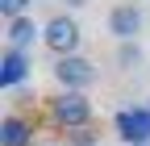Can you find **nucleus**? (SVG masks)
<instances>
[{"label":"nucleus","instance_id":"nucleus-5","mask_svg":"<svg viewBox=\"0 0 150 146\" xmlns=\"http://www.w3.org/2000/svg\"><path fill=\"white\" fill-rule=\"evenodd\" d=\"M117 134L121 142H150V104L146 108H125V113H117Z\"/></svg>","mask_w":150,"mask_h":146},{"label":"nucleus","instance_id":"nucleus-7","mask_svg":"<svg viewBox=\"0 0 150 146\" xmlns=\"http://www.w3.org/2000/svg\"><path fill=\"white\" fill-rule=\"evenodd\" d=\"M4 42H8L13 50H25V54H29L33 42H42V25H38L33 17H17V21L4 25Z\"/></svg>","mask_w":150,"mask_h":146},{"label":"nucleus","instance_id":"nucleus-6","mask_svg":"<svg viewBox=\"0 0 150 146\" xmlns=\"http://www.w3.org/2000/svg\"><path fill=\"white\" fill-rule=\"evenodd\" d=\"M25 79H29V54L4 46V54H0V88H21Z\"/></svg>","mask_w":150,"mask_h":146},{"label":"nucleus","instance_id":"nucleus-11","mask_svg":"<svg viewBox=\"0 0 150 146\" xmlns=\"http://www.w3.org/2000/svg\"><path fill=\"white\" fill-rule=\"evenodd\" d=\"M88 4V0H67V9H83Z\"/></svg>","mask_w":150,"mask_h":146},{"label":"nucleus","instance_id":"nucleus-4","mask_svg":"<svg viewBox=\"0 0 150 146\" xmlns=\"http://www.w3.org/2000/svg\"><path fill=\"white\" fill-rule=\"evenodd\" d=\"M142 21H146V17H142L138 4H117V9L108 13V33H112L117 42H138Z\"/></svg>","mask_w":150,"mask_h":146},{"label":"nucleus","instance_id":"nucleus-12","mask_svg":"<svg viewBox=\"0 0 150 146\" xmlns=\"http://www.w3.org/2000/svg\"><path fill=\"white\" fill-rule=\"evenodd\" d=\"M129 146H150V142H129Z\"/></svg>","mask_w":150,"mask_h":146},{"label":"nucleus","instance_id":"nucleus-2","mask_svg":"<svg viewBox=\"0 0 150 146\" xmlns=\"http://www.w3.org/2000/svg\"><path fill=\"white\" fill-rule=\"evenodd\" d=\"M46 113L54 125H63V130H88L92 121V100L83 92H59L46 100Z\"/></svg>","mask_w":150,"mask_h":146},{"label":"nucleus","instance_id":"nucleus-13","mask_svg":"<svg viewBox=\"0 0 150 146\" xmlns=\"http://www.w3.org/2000/svg\"><path fill=\"white\" fill-rule=\"evenodd\" d=\"M92 146H96V142H92Z\"/></svg>","mask_w":150,"mask_h":146},{"label":"nucleus","instance_id":"nucleus-10","mask_svg":"<svg viewBox=\"0 0 150 146\" xmlns=\"http://www.w3.org/2000/svg\"><path fill=\"white\" fill-rule=\"evenodd\" d=\"M0 13H4V21H17V17H29V0H0Z\"/></svg>","mask_w":150,"mask_h":146},{"label":"nucleus","instance_id":"nucleus-8","mask_svg":"<svg viewBox=\"0 0 150 146\" xmlns=\"http://www.w3.org/2000/svg\"><path fill=\"white\" fill-rule=\"evenodd\" d=\"M0 146H33V125L25 117L8 113L4 121H0Z\"/></svg>","mask_w":150,"mask_h":146},{"label":"nucleus","instance_id":"nucleus-9","mask_svg":"<svg viewBox=\"0 0 150 146\" xmlns=\"http://www.w3.org/2000/svg\"><path fill=\"white\" fill-rule=\"evenodd\" d=\"M142 59H146V54H142L138 42H117V67H121V71H138Z\"/></svg>","mask_w":150,"mask_h":146},{"label":"nucleus","instance_id":"nucleus-3","mask_svg":"<svg viewBox=\"0 0 150 146\" xmlns=\"http://www.w3.org/2000/svg\"><path fill=\"white\" fill-rule=\"evenodd\" d=\"M54 79H59L63 92H88L96 84V63L83 59V54H67V59H54Z\"/></svg>","mask_w":150,"mask_h":146},{"label":"nucleus","instance_id":"nucleus-1","mask_svg":"<svg viewBox=\"0 0 150 146\" xmlns=\"http://www.w3.org/2000/svg\"><path fill=\"white\" fill-rule=\"evenodd\" d=\"M79 42H83V33H79V21H75L71 13H59V17H50V21L42 25V46L54 54V59L79 54Z\"/></svg>","mask_w":150,"mask_h":146}]
</instances>
